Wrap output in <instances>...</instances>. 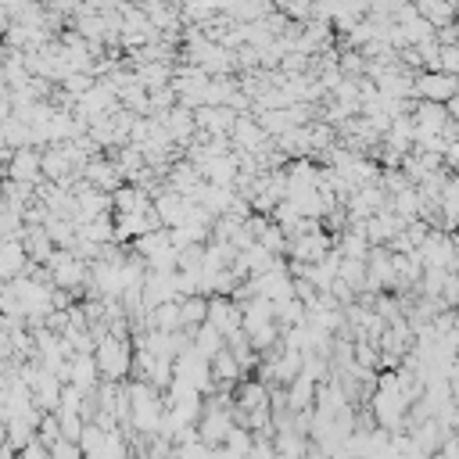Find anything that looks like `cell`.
<instances>
[{
	"mask_svg": "<svg viewBox=\"0 0 459 459\" xmlns=\"http://www.w3.org/2000/svg\"><path fill=\"white\" fill-rule=\"evenodd\" d=\"M94 362H98V374L105 381H123L133 370V348L126 337L119 334H105L94 344Z\"/></svg>",
	"mask_w": 459,
	"mask_h": 459,
	"instance_id": "1",
	"label": "cell"
},
{
	"mask_svg": "<svg viewBox=\"0 0 459 459\" xmlns=\"http://www.w3.org/2000/svg\"><path fill=\"white\" fill-rule=\"evenodd\" d=\"M438 72L459 75V44H452V47H441V51H438Z\"/></svg>",
	"mask_w": 459,
	"mask_h": 459,
	"instance_id": "5",
	"label": "cell"
},
{
	"mask_svg": "<svg viewBox=\"0 0 459 459\" xmlns=\"http://www.w3.org/2000/svg\"><path fill=\"white\" fill-rule=\"evenodd\" d=\"M241 305L237 302H230L226 295H219V298H209V320L205 323H212L223 337H230V334H237L241 330Z\"/></svg>",
	"mask_w": 459,
	"mask_h": 459,
	"instance_id": "3",
	"label": "cell"
},
{
	"mask_svg": "<svg viewBox=\"0 0 459 459\" xmlns=\"http://www.w3.org/2000/svg\"><path fill=\"white\" fill-rule=\"evenodd\" d=\"M8 172H12L15 183H29V187H33V183L40 179V172H44V158L36 151H29V147H19L12 165H8Z\"/></svg>",
	"mask_w": 459,
	"mask_h": 459,
	"instance_id": "4",
	"label": "cell"
},
{
	"mask_svg": "<svg viewBox=\"0 0 459 459\" xmlns=\"http://www.w3.org/2000/svg\"><path fill=\"white\" fill-rule=\"evenodd\" d=\"M413 94H416V101L448 105L459 94V75H448V72H438V68H423V72L413 75Z\"/></svg>",
	"mask_w": 459,
	"mask_h": 459,
	"instance_id": "2",
	"label": "cell"
}]
</instances>
